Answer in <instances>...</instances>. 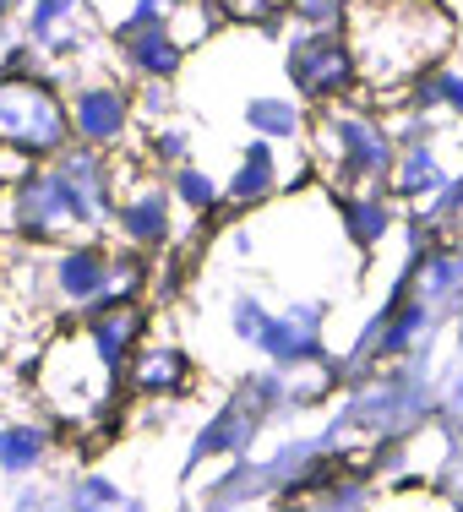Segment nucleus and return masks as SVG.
Segmentation results:
<instances>
[{
	"label": "nucleus",
	"mask_w": 463,
	"mask_h": 512,
	"mask_svg": "<svg viewBox=\"0 0 463 512\" xmlns=\"http://www.w3.org/2000/svg\"><path fill=\"white\" fill-rule=\"evenodd\" d=\"M77 120H82V131H88V137H109V131L126 120V104H120L115 93H88L82 109H77Z\"/></svg>",
	"instance_id": "4"
},
{
	"label": "nucleus",
	"mask_w": 463,
	"mask_h": 512,
	"mask_svg": "<svg viewBox=\"0 0 463 512\" xmlns=\"http://www.w3.org/2000/svg\"><path fill=\"white\" fill-rule=\"evenodd\" d=\"M71 502H77V512H142L137 496H120L115 485H104V480H82Z\"/></svg>",
	"instance_id": "5"
},
{
	"label": "nucleus",
	"mask_w": 463,
	"mask_h": 512,
	"mask_svg": "<svg viewBox=\"0 0 463 512\" xmlns=\"http://www.w3.org/2000/svg\"><path fill=\"white\" fill-rule=\"evenodd\" d=\"M344 137H349V148H355V158H360L365 169L387 164V148H382V142H376V137H371V131H365V126H344Z\"/></svg>",
	"instance_id": "8"
},
{
	"label": "nucleus",
	"mask_w": 463,
	"mask_h": 512,
	"mask_svg": "<svg viewBox=\"0 0 463 512\" xmlns=\"http://www.w3.org/2000/svg\"><path fill=\"white\" fill-rule=\"evenodd\" d=\"M44 453V436L33 431V425H11V431H0V469H11V474H22V469H33Z\"/></svg>",
	"instance_id": "2"
},
{
	"label": "nucleus",
	"mask_w": 463,
	"mask_h": 512,
	"mask_svg": "<svg viewBox=\"0 0 463 512\" xmlns=\"http://www.w3.org/2000/svg\"><path fill=\"white\" fill-rule=\"evenodd\" d=\"M60 284H66V295H99L104 262L93 251H71L66 262H60Z\"/></svg>",
	"instance_id": "3"
},
{
	"label": "nucleus",
	"mask_w": 463,
	"mask_h": 512,
	"mask_svg": "<svg viewBox=\"0 0 463 512\" xmlns=\"http://www.w3.org/2000/svg\"><path fill=\"white\" fill-rule=\"evenodd\" d=\"M137 55L148 60L153 71H169V66H175V50H169V39H142V44H137Z\"/></svg>",
	"instance_id": "11"
},
{
	"label": "nucleus",
	"mask_w": 463,
	"mask_h": 512,
	"mask_svg": "<svg viewBox=\"0 0 463 512\" xmlns=\"http://www.w3.org/2000/svg\"><path fill=\"white\" fill-rule=\"evenodd\" d=\"M60 131H66V120H60L50 93L28 88V82H6L0 88V137L22 142V148H55Z\"/></svg>",
	"instance_id": "1"
},
{
	"label": "nucleus",
	"mask_w": 463,
	"mask_h": 512,
	"mask_svg": "<svg viewBox=\"0 0 463 512\" xmlns=\"http://www.w3.org/2000/svg\"><path fill=\"white\" fill-rule=\"evenodd\" d=\"M251 115H257L267 131H289V109H284V104H257Z\"/></svg>",
	"instance_id": "14"
},
{
	"label": "nucleus",
	"mask_w": 463,
	"mask_h": 512,
	"mask_svg": "<svg viewBox=\"0 0 463 512\" xmlns=\"http://www.w3.org/2000/svg\"><path fill=\"white\" fill-rule=\"evenodd\" d=\"M344 77H349L344 50H316L306 60V82H311V88H333V82H344Z\"/></svg>",
	"instance_id": "6"
},
{
	"label": "nucleus",
	"mask_w": 463,
	"mask_h": 512,
	"mask_svg": "<svg viewBox=\"0 0 463 512\" xmlns=\"http://www.w3.org/2000/svg\"><path fill=\"white\" fill-rule=\"evenodd\" d=\"M409 164H414V169H404V175H398V180H404L409 191H414V186H425V180H436V164H431V158H425V153H414Z\"/></svg>",
	"instance_id": "13"
},
{
	"label": "nucleus",
	"mask_w": 463,
	"mask_h": 512,
	"mask_svg": "<svg viewBox=\"0 0 463 512\" xmlns=\"http://www.w3.org/2000/svg\"><path fill=\"white\" fill-rule=\"evenodd\" d=\"M186 197H191V202H207V197H213V191H207V180L186 175Z\"/></svg>",
	"instance_id": "16"
},
{
	"label": "nucleus",
	"mask_w": 463,
	"mask_h": 512,
	"mask_svg": "<svg viewBox=\"0 0 463 512\" xmlns=\"http://www.w3.org/2000/svg\"><path fill=\"white\" fill-rule=\"evenodd\" d=\"M131 333V316H109V322H99V349H104V360H115L120 355V338Z\"/></svg>",
	"instance_id": "10"
},
{
	"label": "nucleus",
	"mask_w": 463,
	"mask_h": 512,
	"mask_svg": "<svg viewBox=\"0 0 463 512\" xmlns=\"http://www.w3.org/2000/svg\"><path fill=\"white\" fill-rule=\"evenodd\" d=\"M257 186H267V153H251V169L240 175V191H257Z\"/></svg>",
	"instance_id": "15"
},
{
	"label": "nucleus",
	"mask_w": 463,
	"mask_h": 512,
	"mask_svg": "<svg viewBox=\"0 0 463 512\" xmlns=\"http://www.w3.org/2000/svg\"><path fill=\"white\" fill-rule=\"evenodd\" d=\"M175 376H180V360L169 355V349H158V355H148V360L137 365V382L142 387H169Z\"/></svg>",
	"instance_id": "7"
},
{
	"label": "nucleus",
	"mask_w": 463,
	"mask_h": 512,
	"mask_svg": "<svg viewBox=\"0 0 463 512\" xmlns=\"http://www.w3.org/2000/svg\"><path fill=\"white\" fill-rule=\"evenodd\" d=\"M126 229H131V235H142V240L158 235V229H164V213H158V202H142L137 213H126Z\"/></svg>",
	"instance_id": "9"
},
{
	"label": "nucleus",
	"mask_w": 463,
	"mask_h": 512,
	"mask_svg": "<svg viewBox=\"0 0 463 512\" xmlns=\"http://www.w3.org/2000/svg\"><path fill=\"white\" fill-rule=\"evenodd\" d=\"M17 512H77V502H60V496H22L17 502Z\"/></svg>",
	"instance_id": "12"
}]
</instances>
